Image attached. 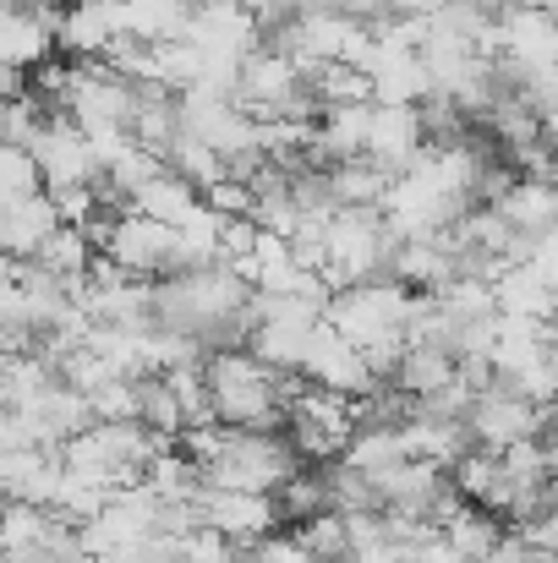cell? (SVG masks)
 I'll return each instance as SVG.
<instances>
[{"label":"cell","mask_w":558,"mask_h":563,"mask_svg":"<svg viewBox=\"0 0 558 563\" xmlns=\"http://www.w3.org/2000/svg\"><path fill=\"white\" fill-rule=\"evenodd\" d=\"M88 410H94V421H138V383L132 377H116V383L94 388L88 394Z\"/></svg>","instance_id":"23"},{"label":"cell","mask_w":558,"mask_h":563,"mask_svg":"<svg viewBox=\"0 0 558 563\" xmlns=\"http://www.w3.org/2000/svg\"><path fill=\"white\" fill-rule=\"evenodd\" d=\"M493 213H499L515 235L537 241L543 230H554L558 224V187L554 181H543V176H521V181H510V191L493 202Z\"/></svg>","instance_id":"13"},{"label":"cell","mask_w":558,"mask_h":563,"mask_svg":"<svg viewBox=\"0 0 558 563\" xmlns=\"http://www.w3.org/2000/svg\"><path fill=\"white\" fill-rule=\"evenodd\" d=\"M274 504H280V520H285V526H307V520H318V515L329 509L324 471H318V476H313V471H296V476L274 493Z\"/></svg>","instance_id":"22"},{"label":"cell","mask_w":558,"mask_h":563,"mask_svg":"<svg viewBox=\"0 0 558 563\" xmlns=\"http://www.w3.org/2000/svg\"><path fill=\"white\" fill-rule=\"evenodd\" d=\"M203 377H208V410L219 427L236 432H280L285 427V405L296 394L302 377L269 373L247 345L236 351H208L203 356Z\"/></svg>","instance_id":"1"},{"label":"cell","mask_w":558,"mask_h":563,"mask_svg":"<svg viewBox=\"0 0 558 563\" xmlns=\"http://www.w3.org/2000/svg\"><path fill=\"white\" fill-rule=\"evenodd\" d=\"M11 5H17V11H55L61 0H11Z\"/></svg>","instance_id":"25"},{"label":"cell","mask_w":558,"mask_h":563,"mask_svg":"<svg viewBox=\"0 0 558 563\" xmlns=\"http://www.w3.org/2000/svg\"><path fill=\"white\" fill-rule=\"evenodd\" d=\"M302 383H313V388H324V394H346V399H368L372 388H378V377L368 373V362H362V351H351L329 323H318L313 329V340H307V356H302Z\"/></svg>","instance_id":"8"},{"label":"cell","mask_w":558,"mask_h":563,"mask_svg":"<svg viewBox=\"0 0 558 563\" xmlns=\"http://www.w3.org/2000/svg\"><path fill=\"white\" fill-rule=\"evenodd\" d=\"M33 165H39V181L44 191H61V187H94L99 181V165L88 154V137L66 121V115H50L39 126V137L28 143Z\"/></svg>","instance_id":"7"},{"label":"cell","mask_w":558,"mask_h":563,"mask_svg":"<svg viewBox=\"0 0 558 563\" xmlns=\"http://www.w3.org/2000/svg\"><path fill=\"white\" fill-rule=\"evenodd\" d=\"M307 93L318 99V110H346V104H372V82L368 71L346 66V60H329L307 77Z\"/></svg>","instance_id":"19"},{"label":"cell","mask_w":558,"mask_h":563,"mask_svg":"<svg viewBox=\"0 0 558 563\" xmlns=\"http://www.w3.org/2000/svg\"><path fill=\"white\" fill-rule=\"evenodd\" d=\"M61 230V208L50 202V191H33L11 208H0V257L11 263H33V252Z\"/></svg>","instance_id":"11"},{"label":"cell","mask_w":558,"mask_h":563,"mask_svg":"<svg viewBox=\"0 0 558 563\" xmlns=\"http://www.w3.org/2000/svg\"><path fill=\"white\" fill-rule=\"evenodd\" d=\"M192 509H197V531H214L230 548H258L274 531H285L274 493H214V487H197Z\"/></svg>","instance_id":"5"},{"label":"cell","mask_w":558,"mask_h":563,"mask_svg":"<svg viewBox=\"0 0 558 563\" xmlns=\"http://www.w3.org/2000/svg\"><path fill=\"white\" fill-rule=\"evenodd\" d=\"M296 471H302V460H296L285 432H236V427H225L219 454L197 476L214 493H280Z\"/></svg>","instance_id":"2"},{"label":"cell","mask_w":558,"mask_h":563,"mask_svg":"<svg viewBox=\"0 0 558 563\" xmlns=\"http://www.w3.org/2000/svg\"><path fill=\"white\" fill-rule=\"evenodd\" d=\"M127 208H138L143 219H160V224H171V230H182L186 219L203 208V191L192 187V181H182V176H160V181H149V187L138 191Z\"/></svg>","instance_id":"16"},{"label":"cell","mask_w":558,"mask_h":563,"mask_svg":"<svg viewBox=\"0 0 558 563\" xmlns=\"http://www.w3.org/2000/svg\"><path fill=\"white\" fill-rule=\"evenodd\" d=\"M165 165H171V176H182V181H192L197 191H208L214 181H225L230 170H225V159L208 148V143H197V137H176L171 148H165Z\"/></svg>","instance_id":"21"},{"label":"cell","mask_w":558,"mask_h":563,"mask_svg":"<svg viewBox=\"0 0 558 563\" xmlns=\"http://www.w3.org/2000/svg\"><path fill=\"white\" fill-rule=\"evenodd\" d=\"M455 377H460L455 351H444V345H405V362H400V373H394V388H400L405 399H433V394H444Z\"/></svg>","instance_id":"15"},{"label":"cell","mask_w":558,"mask_h":563,"mask_svg":"<svg viewBox=\"0 0 558 563\" xmlns=\"http://www.w3.org/2000/svg\"><path fill=\"white\" fill-rule=\"evenodd\" d=\"M493 301L499 318H526V323H554L558 318V296L543 285V274L532 263H515L493 279Z\"/></svg>","instance_id":"14"},{"label":"cell","mask_w":558,"mask_h":563,"mask_svg":"<svg viewBox=\"0 0 558 563\" xmlns=\"http://www.w3.org/2000/svg\"><path fill=\"white\" fill-rule=\"evenodd\" d=\"M444 542H449V548H455L466 563H493L499 542H504V520H493L488 509L466 504V509L444 526Z\"/></svg>","instance_id":"18"},{"label":"cell","mask_w":558,"mask_h":563,"mask_svg":"<svg viewBox=\"0 0 558 563\" xmlns=\"http://www.w3.org/2000/svg\"><path fill=\"white\" fill-rule=\"evenodd\" d=\"M411 290L394 279H368L351 290H335L324 323L351 345V351H378V345H405V323H411Z\"/></svg>","instance_id":"3"},{"label":"cell","mask_w":558,"mask_h":563,"mask_svg":"<svg viewBox=\"0 0 558 563\" xmlns=\"http://www.w3.org/2000/svg\"><path fill=\"white\" fill-rule=\"evenodd\" d=\"M368 82H372V104H427V99L438 93L422 55L383 49V44H378V60H372Z\"/></svg>","instance_id":"12"},{"label":"cell","mask_w":558,"mask_h":563,"mask_svg":"<svg viewBox=\"0 0 558 563\" xmlns=\"http://www.w3.org/2000/svg\"><path fill=\"white\" fill-rule=\"evenodd\" d=\"M499 476H504V471H499V454H493V449H466V454L449 465V487H455L466 504H477V509L493 498Z\"/></svg>","instance_id":"20"},{"label":"cell","mask_w":558,"mask_h":563,"mask_svg":"<svg viewBox=\"0 0 558 563\" xmlns=\"http://www.w3.org/2000/svg\"><path fill=\"white\" fill-rule=\"evenodd\" d=\"M427 148V126H422V104H372L368 115V165L383 176H405Z\"/></svg>","instance_id":"9"},{"label":"cell","mask_w":558,"mask_h":563,"mask_svg":"<svg viewBox=\"0 0 558 563\" xmlns=\"http://www.w3.org/2000/svg\"><path fill=\"white\" fill-rule=\"evenodd\" d=\"M466 432H471V443H477V449L504 454L510 443L543 438V405H532L526 394H515L510 383H499V377H493V383L471 399V410H466Z\"/></svg>","instance_id":"6"},{"label":"cell","mask_w":558,"mask_h":563,"mask_svg":"<svg viewBox=\"0 0 558 563\" xmlns=\"http://www.w3.org/2000/svg\"><path fill=\"white\" fill-rule=\"evenodd\" d=\"M203 202H208L219 219H252V208H258V191L247 187V181H236V176H225V181H214V187L203 191Z\"/></svg>","instance_id":"24"},{"label":"cell","mask_w":558,"mask_h":563,"mask_svg":"<svg viewBox=\"0 0 558 563\" xmlns=\"http://www.w3.org/2000/svg\"><path fill=\"white\" fill-rule=\"evenodd\" d=\"M554 329H558V318H554Z\"/></svg>","instance_id":"26"},{"label":"cell","mask_w":558,"mask_h":563,"mask_svg":"<svg viewBox=\"0 0 558 563\" xmlns=\"http://www.w3.org/2000/svg\"><path fill=\"white\" fill-rule=\"evenodd\" d=\"M105 263H116L127 279H154V274H176V230L160 219H143L138 208H121L110 219V235L99 246Z\"/></svg>","instance_id":"4"},{"label":"cell","mask_w":558,"mask_h":563,"mask_svg":"<svg viewBox=\"0 0 558 563\" xmlns=\"http://www.w3.org/2000/svg\"><path fill=\"white\" fill-rule=\"evenodd\" d=\"M116 38H121L116 0H66L55 16V55H66L77 66H99Z\"/></svg>","instance_id":"10"},{"label":"cell","mask_w":558,"mask_h":563,"mask_svg":"<svg viewBox=\"0 0 558 563\" xmlns=\"http://www.w3.org/2000/svg\"><path fill=\"white\" fill-rule=\"evenodd\" d=\"M400 460H405V438H400V427H389V421H362V427L351 432L346 454H340V465H351V471H362V476H378V471H389V465H400Z\"/></svg>","instance_id":"17"}]
</instances>
